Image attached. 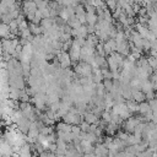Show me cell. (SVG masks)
<instances>
[{"label": "cell", "mask_w": 157, "mask_h": 157, "mask_svg": "<svg viewBox=\"0 0 157 157\" xmlns=\"http://www.w3.org/2000/svg\"><path fill=\"white\" fill-rule=\"evenodd\" d=\"M81 117H82V115L78 113L77 109L71 108V109L63 117V121L66 123V124H70V125H80V124L83 121Z\"/></svg>", "instance_id": "6da1fadb"}, {"label": "cell", "mask_w": 157, "mask_h": 157, "mask_svg": "<svg viewBox=\"0 0 157 157\" xmlns=\"http://www.w3.org/2000/svg\"><path fill=\"white\" fill-rule=\"evenodd\" d=\"M92 71H93L92 66L90 64H87V63H83V61L75 66V72L77 75H80L81 77H91L92 76Z\"/></svg>", "instance_id": "7a4b0ae2"}, {"label": "cell", "mask_w": 157, "mask_h": 157, "mask_svg": "<svg viewBox=\"0 0 157 157\" xmlns=\"http://www.w3.org/2000/svg\"><path fill=\"white\" fill-rule=\"evenodd\" d=\"M81 48L82 47L76 42V39H74L72 43H71V47L69 49V55H70L71 60H74V61L80 60V58H81Z\"/></svg>", "instance_id": "3957f363"}, {"label": "cell", "mask_w": 157, "mask_h": 157, "mask_svg": "<svg viewBox=\"0 0 157 157\" xmlns=\"http://www.w3.org/2000/svg\"><path fill=\"white\" fill-rule=\"evenodd\" d=\"M141 123V118H136V117H130L126 119L125 121V125H124V129H125V132H134V130L136 129V126Z\"/></svg>", "instance_id": "277c9868"}, {"label": "cell", "mask_w": 157, "mask_h": 157, "mask_svg": "<svg viewBox=\"0 0 157 157\" xmlns=\"http://www.w3.org/2000/svg\"><path fill=\"white\" fill-rule=\"evenodd\" d=\"M58 61H59V65L61 69H67L70 65H71V58L67 52H60L58 54Z\"/></svg>", "instance_id": "5b68a950"}, {"label": "cell", "mask_w": 157, "mask_h": 157, "mask_svg": "<svg viewBox=\"0 0 157 157\" xmlns=\"http://www.w3.org/2000/svg\"><path fill=\"white\" fill-rule=\"evenodd\" d=\"M86 9L82 4H78L76 7H75V16L78 18V21L82 23V25H86L87 23V20H86Z\"/></svg>", "instance_id": "8992f818"}, {"label": "cell", "mask_w": 157, "mask_h": 157, "mask_svg": "<svg viewBox=\"0 0 157 157\" xmlns=\"http://www.w3.org/2000/svg\"><path fill=\"white\" fill-rule=\"evenodd\" d=\"M38 10L37 7V4L34 1H23V5H22V11H23V15L27 16L29 13H34L36 11Z\"/></svg>", "instance_id": "52a82bcc"}, {"label": "cell", "mask_w": 157, "mask_h": 157, "mask_svg": "<svg viewBox=\"0 0 157 157\" xmlns=\"http://www.w3.org/2000/svg\"><path fill=\"white\" fill-rule=\"evenodd\" d=\"M117 53L121 54L123 56L129 55V53H130L129 43H128L126 40H124V42H121V43H117Z\"/></svg>", "instance_id": "ba28073f"}, {"label": "cell", "mask_w": 157, "mask_h": 157, "mask_svg": "<svg viewBox=\"0 0 157 157\" xmlns=\"http://www.w3.org/2000/svg\"><path fill=\"white\" fill-rule=\"evenodd\" d=\"M132 99L140 104V103L145 102L146 96H145V93L141 90H132Z\"/></svg>", "instance_id": "9c48e42d"}, {"label": "cell", "mask_w": 157, "mask_h": 157, "mask_svg": "<svg viewBox=\"0 0 157 157\" xmlns=\"http://www.w3.org/2000/svg\"><path fill=\"white\" fill-rule=\"evenodd\" d=\"M108 152H109V150H108V147L104 144H101V145H98L94 148L96 156H99V157H107L108 156Z\"/></svg>", "instance_id": "30bf717a"}, {"label": "cell", "mask_w": 157, "mask_h": 157, "mask_svg": "<svg viewBox=\"0 0 157 157\" xmlns=\"http://www.w3.org/2000/svg\"><path fill=\"white\" fill-rule=\"evenodd\" d=\"M92 81H93L94 83H99V82H102V81H103L102 69H99V67L93 69V71H92Z\"/></svg>", "instance_id": "8fae6325"}, {"label": "cell", "mask_w": 157, "mask_h": 157, "mask_svg": "<svg viewBox=\"0 0 157 157\" xmlns=\"http://www.w3.org/2000/svg\"><path fill=\"white\" fill-rule=\"evenodd\" d=\"M125 104L129 109V112L132 114V113H137L139 112V108H140V104L137 102H135L134 99H129V101H125Z\"/></svg>", "instance_id": "7c38bea8"}, {"label": "cell", "mask_w": 157, "mask_h": 157, "mask_svg": "<svg viewBox=\"0 0 157 157\" xmlns=\"http://www.w3.org/2000/svg\"><path fill=\"white\" fill-rule=\"evenodd\" d=\"M83 117H85L83 120H85L86 123H88L90 125H93V124H97V123H98V117H97L96 114H93L92 112H86Z\"/></svg>", "instance_id": "4fadbf2b"}, {"label": "cell", "mask_w": 157, "mask_h": 157, "mask_svg": "<svg viewBox=\"0 0 157 157\" xmlns=\"http://www.w3.org/2000/svg\"><path fill=\"white\" fill-rule=\"evenodd\" d=\"M17 153H18L20 157H32V155H31V146L28 144H25L23 146L20 147Z\"/></svg>", "instance_id": "5bb4252c"}, {"label": "cell", "mask_w": 157, "mask_h": 157, "mask_svg": "<svg viewBox=\"0 0 157 157\" xmlns=\"http://www.w3.org/2000/svg\"><path fill=\"white\" fill-rule=\"evenodd\" d=\"M86 20H87V25L88 26H96L97 22H98V16H97L96 12H87Z\"/></svg>", "instance_id": "9a60e30c"}, {"label": "cell", "mask_w": 157, "mask_h": 157, "mask_svg": "<svg viewBox=\"0 0 157 157\" xmlns=\"http://www.w3.org/2000/svg\"><path fill=\"white\" fill-rule=\"evenodd\" d=\"M28 28H29V31H31V33L36 37V36H40L42 33H43V28L40 27V25H34V23H29V26H28Z\"/></svg>", "instance_id": "2e32d148"}, {"label": "cell", "mask_w": 157, "mask_h": 157, "mask_svg": "<svg viewBox=\"0 0 157 157\" xmlns=\"http://www.w3.org/2000/svg\"><path fill=\"white\" fill-rule=\"evenodd\" d=\"M11 36V33H10V27H9V25H6V23H0V37L1 38H7V37H10Z\"/></svg>", "instance_id": "e0dca14e"}, {"label": "cell", "mask_w": 157, "mask_h": 157, "mask_svg": "<svg viewBox=\"0 0 157 157\" xmlns=\"http://www.w3.org/2000/svg\"><path fill=\"white\" fill-rule=\"evenodd\" d=\"M67 26L70 27V28H72V29H76V28H78V27H81L82 26V23L78 21V18L75 16V17H71L70 20H67Z\"/></svg>", "instance_id": "ac0fdd59"}, {"label": "cell", "mask_w": 157, "mask_h": 157, "mask_svg": "<svg viewBox=\"0 0 157 157\" xmlns=\"http://www.w3.org/2000/svg\"><path fill=\"white\" fill-rule=\"evenodd\" d=\"M58 131H63V132H71V129H72V125H70V124H66V123H64V121H61V123H59L58 124Z\"/></svg>", "instance_id": "d6986e66"}, {"label": "cell", "mask_w": 157, "mask_h": 157, "mask_svg": "<svg viewBox=\"0 0 157 157\" xmlns=\"http://www.w3.org/2000/svg\"><path fill=\"white\" fill-rule=\"evenodd\" d=\"M105 1V5L108 7V10H110L112 12L118 7V0H104Z\"/></svg>", "instance_id": "ffe728a7"}, {"label": "cell", "mask_w": 157, "mask_h": 157, "mask_svg": "<svg viewBox=\"0 0 157 157\" xmlns=\"http://www.w3.org/2000/svg\"><path fill=\"white\" fill-rule=\"evenodd\" d=\"M147 63H148V65L152 67V70L153 71H157V58L156 56H148L147 58Z\"/></svg>", "instance_id": "44dd1931"}, {"label": "cell", "mask_w": 157, "mask_h": 157, "mask_svg": "<svg viewBox=\"0 0 157 157\" xmlns=\"http://www.w3.org/2000/svg\"><path fill=\"white\" fill-rule=\"evenodd\" d=\"M105 130H107V132H108L109 135H113V134H115V131L118 130V125H115V124H113V123H109V124H107Z\"/></svg>", "instance_id": "7402d4cb"}, {"label": "cell", "mask_w": 157, "mask_h": 157, "mask_svg": "<svg viewBox=\"0 0 157 157\" xmlns=\"http://www.w3.org/2000/svg\"><path fill=\"white\" fill-rule=\"evenodd\" d=\"M96 49H97V53H96V54L102 55V56L105 55V52H104V48H103V44H102V43H98V44L96 45Z\"/></svg>", "instance_id": "603a6c76"}, {"label": "cell", "mask_w": 157, "mask_h": 157, "mask_svg": "<svg viewBox=\"0 0 157 157\" xmlns=\"http://www.w3.org/2000/svg\"><path fill=\"white\" fill-rule=\"evenodd\" d=\"M38 1H40V0H34V2H38Z\"/></svg>", "instance_id": "cb8c5ba5"}, {"label": "cell", "mask_w": 157, "mask_h": 157, "mask_svg": "<svg viewBox=\"0 0 157 157\" xmlns=\"http://www.w3.org/2000/svg\"><path fill=\"white\" fill-rule=\"evenodd\" d=\"M155 98H157V92H156V97H155Z\"/></svg>", "instance_id": "d4e9b609"}, {"label": "cell", "mask_w": 157, "mask_h": 157, "mask_svg": "<svg viewBox=\"0 0 157 157\" xmlns=\"http://www.w3.org/2000/svg\"><path fill=\"white\" fill-rule=\"evenodd\" d=\"M78 1H81V0H78Z\"/></svg>", "instance_id": "484cf974"}]
</instances>
